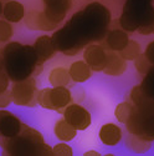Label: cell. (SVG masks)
Wrapping results in <instances>:
<instances>
[{
	"label": "cell",
	"instance_id": "obj_1",
	"mask_svg": "<svg viewBox=\"0 0 154 156\" xmlns=\"http://www.w3.org/2000/svg\"><path fill=\"white\" fill-rule=\"evenodd\" d=\"M112 14L102 3L93 2L69 19L66 25L86 48L88 44L101 43L109 30Z\"/></svg>",
	"mask_w": 154,
	"mask_h": 156
},
{
	"label": "cell",
	"instance_id": "obj_2",
	"mask_svg": "<svg viewBox=\"0 0 154 156\" xmlns=\"http://www.w3.org/2000/svg\"><path fill=\"white\" fill-rule=\"evenodd\" d=\"M0 54L4 60V71L12 83L38 76L42 71L44 64L38 60L32 45L9 41L0 49Z\"/></svg>",
	"mask_w": 154,
	"mask_h": 156
},
{
	"label": "cell",
	"instance_id": "obj_3",
	"mask_svg": "<svg viewBox=\"0 0 154 156\" xmlns=\"http://www.w3.org/2000/svg\"><path fill=\"white\" fill-rule=\"evenodd\" d=\"M0 146L10 156H52V147L45 142L42 134L28 125L14 137H0Z\"/></svg>",
	"mask_w": 154,
	"mask_h": 156
},
{
	"label": "cell",
	"instance_id": "obj_4",
	"mask_svg": "<svg viewBox=\"0 0 154 156\" xmlns=\"http://www.w3.org/2000/svg\"><path fill=\"white\" fill-rule=\"evenodd\" d=\"M118 24L127 33H136L140 28L154 27L153 0H126Z\"/></svg>",
	"mask_w": 154,
	"mask_h": 156
},
{
	"label": "cell",
	"instance_id": "obj_5",
	"mask_svg": "<svg viewBox=\"0 0 154 156\" xmlns=\"http://www.w3.org/2000/svg\"><path fill=\"white\" fill-rule=\"evenodd\" d=\"M72 100V93L67 86L44 87L37 93V105L46 110L61 112Z\"/></svg>",
	"mask_w": 154,
	"mask_h": 156
},
{
	"label": "cell",
	"instance_id": "obj_6",
	"mask_svg": "<svg viewBox=\"0 0 154 156\" xmlns=\"http://www.w3.org/2000/svg\"><path fill=\"white\" fill-rule=\"evenodd\" d=\"M12 104L18 106H25V108H34L37 105V86L35 77H28L25 80L12 83V86L10 89Z\"/></svg>",
	"mask_w": 154,
	"mask_h": 156
},
{
	"label": "cell",
	"instance_id": "obj_7",
	"mask_svg": "<svg viewBox=\"0 0 154 156\" xmlns=\"http://www.w3.org/2000/svg\"><path fill=\"white\" fill-rule=\"evenodd\" d=\"M51 39H52L56 51L62 53L66 56H75L85 49V46L66 24L62 28L55 30L54 34L51 35Z\"/></svg>",
	"mask_w": 154,
	"mask_h": 156
},
{
	"label": "cell",
	"instance_id": "obj_8",
	"mask_svg": "<svg viewBox=\"0 0 154 156\" xmlns=\"http://www.w3.org/2000/svg\"><path fill=\"white\" fill-rule=\"evenodd\" d=\"M62 118L67 120L77 131L87 130L92 124V116L86 108L80 105L79 102H71L61 111Z\"/></svg>",
	"mask_w": 154,
	"mask_h": 156
},
{
	"label": "cell",
	"instance_id": "obj_9",
	"mask_svg": "<svg viewBox=\"0 0 154 156\" xmlns=\"http://www.w3.org/2000/svg\"><path fill=\"white\" fill-rule=\"evenodd\" d=\"M83 60L92 71H103L107 62V49L98 43L88 44L83 49Z\"/></svg>",
	"mask_w": 154,
	"mask_h": 156
},
{
	"label": "cell",
	"instance_id": "obj_10",
	"mask_svg": "<svg viewBox=\"0 0 154 156\" xmlns=\"http://www.w3.org/2000/svg\"><path fill=\"white\" fill-rule=\"evenodd\" d=\"M44 14L55 24H61L65 20L69 10L72 6V0H42Z\"/></svg>",
	"mask_w": 154,
	"mask_h": 156
},
{
	"label": "cell",
	"instance_id": "obj_11",
	"mask_svg": "<svg viewBox=\"0 0 154 156\" xmlns=\"http://www.w3.org/2000/svg\"><path fill=\"white\" fill-rule=\"evenodd\" d=\"M25 124L18 118L15 114L5 109H0V137L10 139L16 136Z\"/></svg>",
	"mask_w": 154,
	"mask_h": 156
},
{
	"label": "cell",
	"instance_id": "obj_12",
	"mask_svg": "<svg viewBox=\"0 0 154 156\" xmlns=\"http://www.w3.org/2000/svg\"><path fill=\"white\" fill-rule=\"evenodd\" d=\"M25 27L30 30L35 31H55L57 29L59 25L50 21L46 15L44 14V11H38V10H29L24 18Z\"/></svg>",
	"mask_w": 154,
	"mask_h": 156
},
{
	"label": "cell",
	"instance_id": "obj_13",
	"mask_svg": "<svg viewBox=\"0 0 154 156\" xmlns=\"http://www.w3.org/2000/svg\"><path fill=\"white\" fill-rule=\"evenodd\" d=\"M129 41V35L123 29H111L108 30L107 35L101 43H103V46L109 51H116L119 53L124 49V46Z\"/></svg>",
	"mask_w": 154,
	"mask_h": 156
},
{
	"label": "cell",
	"instance_id": "obj_14",
	"mask_svg": "<svg viewBox=\"0 0 154 156\" xmlns=\"http://www.w3.org/2000/svg\"><path fill=\"white\" fill-rule=\"evenodd\" d=\"M98 137H99V141L105 146H117L122 141L123 133H122V129L117 124L107 122L101 126Z\"/></svg>",
	"mask_w": 154,
	"mask_h": 156
},
{
	"label": "cell",
	"instance_id": "obj_15",
	"mask_svg": "<svg viewBox=\"0 0 154 156\" xmlns=\"http://www.w3.org/2000/svg\"><path fill=\"white\" fill-rule=\"evenodd\" d=\"M32 46L36 51V55H37L38 60H40V62H42V64L50 59H52L55 56V54L57 53L55 46H54L52 39H51V36L47 34L38 36L34 41Z\"/></svg>",
	"mask_w": 154,
	"mask_h": 156
},
{
	"label": "cell",
	"instance_id": "obj_16",
	"mask_svg": "<svg viewBox=\"0 0 154 156\" xmlns=\"http://www.w3.org/2000/svg\"><path fill=\"white\" fill-rule=\"evenodd\" d=\"M127 62L128 61L124 60L119 55V53L107 50V62L102 73L108 76H121L127 71V68H128Z\"/></svg>",
	"mask_w": 154,
	"mask_h": 156
},
{
	"label": "cell",
	"instance_id": "obj_17",
	"mask_svg": "<svg viewBox=\"0 0 154 156\" xmlns=\"http://www.w3.org/2000/svg\"><path fill=\"white\" fill-rule=\"evenodd\" d=\"M25 8L24 5L18 2V0H3V14L2 16L11 23V24H16L24 20L25 18Z\"/></svg>",
	"mask_w": 154,
	"mask_h": 156
},
{
	"label": "cell",
	"instance_id": "obj_18",
	"mask_svg": "<svg viewBox=\"0 0 154 156\" xmlns=\"http://www.w3.org/2000/svg\"><path fill=\"white\" fill-rule=\"evenodd\" d=\"M92 70L91 68L87 65V62L85 60H77L75 62H72L69 68V74L71 77V81L76 83V84H82L86 83L87 80L91 79L92 76Z\"/></svg>",
	"mask_w": 154,
	"mask_h": 156
},
{
	"label": "cell",
	"instance_id": "obj_19",
	"mask_svg": "<svg viewBox=\"0 0 154 156\" xmlns=\"http://www.w3.org/2000/svg\"><path fill=\"white\" fill-rule=\"evenodd\" d=\"M54 134L56 136L57 140L60 141H65V142H70L72 141L76 135H77V130L63 118L59 119L55 122L54 126Z\"/></svg>",
	"mask_w": 154,
	"mask_h": 156
},
{
	"label": "cell",
	"instance_id": "obj_20",
	"mask_svg": "<svg viewBox=\"0 0 154 156\" xmlns=\"http://www.w3.org/2000/svg\"><path fill=\"white\" fill-rule=\"evenodd\" d=\"M126 147H128L134 154H146L152 147V141L129 134V136L126 139Z\"/></svg>",
	"mask_w": 154,
	"mask_h": 156
},
{
	"label": "cell",
	"instance_id": "obj_21",
	"mask_svg": "<svg viewBox=\"0 0 154 156\" xmlns=\"http://www.w3.org/2000/svg\"><path fill=\"white\" fill-rule=\"evenodd\" d=\"M49 83L51 86H69V84L71 83V77L69 74V69L62 68V66H57L54 68L49 74Z\"/></svg>",
	"mask_w": 154,
	"mask_h": 156
},
{
	"label": "cell",
	"instance_id": "obj_22",
	"mask_svg": "<svg viewBox=\"0 0 154 156\" xmlns=\"http://www.w3.org/2000/svg\"><path fill=\"white\" fill-rule=\"evenodd\" d=\"M133 110H134V105L132 104V101H122L114 109V118L117 119L118 122L126 124L128 119L131 118Z\"/></svg>",
	"mask_w": 154,
	"mask_h": 156
},
{
	"label": "cell",
	"instance_id": "obj_23",
	"mask_svg": "<svg viewBox=\"0 0 154 156\" xmlns=\"http://www.w3.org/2000/svg\"><path fill=\"white\" fill-rule=\"evenodd\" d=\"M140 54H142L140 44L137 40H132V39H129V41L124 46V49L119 51V55L127 61H134Z\"/></svg>",
	"mask_w": 154,
	"mask_h": 156
},
{
	"label": "cell",
	"instance_id": "obj_24",
	"mask_svg": "<svg viewBox=\"0 0 154 156\" xmlns=\"http://www.w3.org/2000/svg\"><path fill=\"white\" fill-rule=\"evenodd\" d=\"M142 86L143 91L152 99H154V65H152V68L149 71L144 75L142 83L139 84Z\"/></svg>",
	"mask_w": 154,
	"mask_h": 156
},
{
	"label": "cell",
	"instance_id": "obj_25",
	"mask_svg": "<svg viewBox=\"0 0 154 156\" xmlns=\"http://www.w3.org/2000/svg\"><path fill=\"white\" fill-rule=\"evenodd\" d=\"M14 30H12L11 23L6 21L5 19H0V44H6L12 37Z\"/></svg>",
	"mask_w": 154,
	"mask_h": 156
},
{
	"label": "cell",
	"instance_id": "obj_26",
	"mask_svg": "<svg viewBox=\"0 0 154 156\" xmlns=\"http://www.w3.org/2000/svg\"><path fill=\"white\" fill-rule=\"evenodd\" d=\"M134 68H136V70H137L139 74H142V75H146V74L149 71V69L152 68V64H150V61L147 59V56L144 55V53L140 54V55L134 60Z\"/></svg>",
	"mask_w": 154,
	"mask_h": 156
},
{
	"label": "cell",
	"instance_id": "obj_27",
	"mask_svg": "<svg viewBox=\"0 0 154 156\" xmlns=\"http://www.w3.org/2000/svg\"><path fill=\"white\" fill-rule=\"evenodd\" d=\"M73 150L65 141H61L52 146V156H72Z\"/></svg>",
	"mask_w": 154,
	"mask_h": 156
},
{
	"label": "cell",
	"instance_id": "obj_28",
	"mask_svg": "<svg viewBox=\"0 0 154 156\" xmlns=\"http://www.w3.org/2000/svg\"><path fill=\"white\" fill-rule=\"evenodd\" d=\"M144 137L152 142L154 141V118H146V136Z\"/></svg>",
	"mask_w": 154,
	"mask_h": 156
},
{
	"label": "cell",
	"instance_id": "obj_29",
	"mask_svg": "<svg viewBox=\"0 0 154 156\" xmlns=\"http://www.w3.org/2000/svg\"><path fill=\"white\" fill-rule=\"evenodd\" d=\"M10 104H12V98H11L10 90L0 93V109H6Z\"/></svg>",
	"mask_w": 154,
	"mask_h": 156
},
{
	"label": "cell",
	"instance_id": "obj_30",
	"mask_svg": "<svg viewBox=\"0 0 154 156\" xmlns=\"http://www.w3.org/2000/svg\"><path fill=\"white\" fill-rule=\"evenodd\" d=\"M10 77L5 71H0V93H4L6 90H9L10 86Z\"/></svg>",
	"mask_w": 154,
	"mask_h": 156
},
{
	"label": "cell",
	"instance_id": "obj_31",
	"mask_svg": "<svg viewBox=\"0 0 154 156\" xmlns=\"http://www.w3.org/2000/svg\"><path fill=\"white\" fill-rule=\"evenodd\" d=\"M144 55L147 56V59L150 61L152 65H154V40L150 41L147 48H146V51H144Z\"/></svg>",
	"mask_w": 154,
	"mask_h": 156
},
{
	"label": "cell",
	"instance_id": "obj_32",
	"mask_svg": "<svg viewBox=\"0 0 154 156\" xmlns=\"http://www.w3.org/2000/svg\"><path fill=\"white\" fill-rule=\"evenodd\" d=\"M71 93H72V99H76V102L80 104L85 99V90L81 87H76L75 91H71Z\"/></svg>",
	"mask_w": 154,
	"mask_h": 156
},
{
	"label": "cell",
	"instance_id": "obj_33",
	"mask_svg": "<svg viewBox=\"0 0 154 156\" xmlns=\"http://www.w3.org/2000/svg\"><path fill=\"white\" fill-rule=\"evenodd\" d=\"M102 154L96 151V150H88V151H85L83 152V156H101Z\"/></svg>",
	"mask_w": 154,
	"mask_h": 156
},
{
	"label": "cell",
	"instance_id": "obj_34",
	"mask_svg": "<svg viewBox=\"0 0 154 156\" xmlns=\"http://www.w3.org/2000/svg\"><path fill=\"white\" fill-rule=\"evenodd\" d=\"M0 71H4V60H3L2 54H0Z\"/></svg>",
	"mask_w": 154,
	"mask_h": 156
},
{
	"label": "cell",
	"instance_id": "obj_35",
	"mask_svg": "<svg viewBox=\"0 0 154 156\" xmlns=\"http://www.w3.org/2000/svg\"><path fill=\"white\" fill-rule=\"evenodd\" d=\"M3 14V0H0V16Z\"/></svg>",
	"mask_w": 154,
	"mask_h": 156
},
{
	"label": "cell",
	"instance_id": "obj_36",
	"mask_svg": "<svg viewBox=\"0 0 154 156\" xmlns=\"http://www.w3.org/2000/svg\"><path fill=\"white\" fill-rule=\"evenodd\" d=\"M86 2H92V0H86Z\"/></svg>",
	"mask_w": 154,
	"mask_h": 156
}]
</instances>
